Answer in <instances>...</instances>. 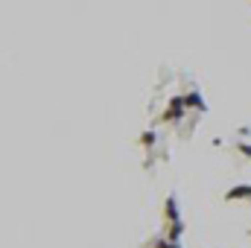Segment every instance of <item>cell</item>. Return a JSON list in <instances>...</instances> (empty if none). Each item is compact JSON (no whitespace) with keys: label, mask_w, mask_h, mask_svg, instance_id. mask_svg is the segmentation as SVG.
Listing matches in <instances>:
<instances>
[{"label":"cell","mask_w":251,"mask_h":248,"mask_svg":"<svg viewBox=\"0 0 251 248\" xmlns=\"http://www.w3.org/2000/svg\"><path fill=\"white\" fill-rule=\"evenodd\" d=\"M237 149H240V152H243V155H251V143H240V146H237Z\"/></svg>","instance_id":"cell-7"},{"label":"cell","mask_w":251,"mask_h":248,"mask_svg":"<svg viewBox=\"0 0 251 248\" xmlns=\"http://www.w3.org/2000/svg\"><path fill=\"white\" fill-rule=\"evenodd\" d=\"M184 102H187L190 108H199V111H204L207 105H204V99H201V94L199 91H190L187 97H184Z\"/></svg>","instance_id":"cell-4"},{"label":"cell","mask_w":251,"mask_h":248,"mask_svg":"<svg viewBox=\"0 0 251 248\" xmlns=\"http://www.w3.org/2000/svg\"><path fill=\"white\" fill-rule=\"evenodd\" d=\"M184 105H187V102H184V97H181V94H176V97L170 99V108L164 111V117H161V120H164V123L181 120V114H184Z\"/></svg>","instance_id":"cell-1"},{"label":"cell","mask_w":251,"mask_h":248,"mask_svg":"<svg viewBox=\"0 0 251 248\" xmlns=\"http://www.w3.org/2000/svg\"><path fill=\"white\" fill-rule=\"evenodd\" d=\"M155 248H178V246H173V243H155Z\"/></svg>","instance_id":"cell-8"},{"label":"cell","mask_w":251,"mask_h":248,"mask_svg":"<svg viewBox=\"0 0 251 248\" xmlns=\"http://www.w3.org/2000/svg\"><path fill=\"white\" fill-rule=\"evenodd\" d=\"M140 143H143V146L149 149V146L155 143V131H143V134H140Z\"/></svg>","instance_id":"cell-6"},{"label":"cell","mask_w":251,"mask_h":248,"mask_svg":"<svg viewBox=\"0 0 251 248\" xmlns=\"http://www.w3.org/2000/svg\"><path fill=\"white\" fill-rule=\"evenodd\" d=\"M237 198H251V187L249 184H237V187H231V190L225 193V201H237Z\"/></svg>","instance_id":"cell-2"},{"label":"cell","mask_w":251,"mask_h":248,"mask_svg":"<svg viewBox=\"0 0 251 248\" xmlns=\"http://www.w3.org/2000/svg\"><path fill=\"white\" fill-rule=\"evenodd\" d=\"M181 231H184V222H181V219H178V222H170V231H167V240L178 246V237H181Z\"/></svg>","instance_id":"cell-5"},{"label":"cell","mask_w":251,"mask_h":248,"mask_svg":"<svg viewBox=\"0 0 251 248\" xmlns=\"http://www.w3.org/2000/svg\"><path fill=\"white\" fill-rule=\"evenodd\" d=\"M164 216L170 219V222H178L181 216H178V201H176V196H167V204H164Z\"/></svg>","instance_id":"cell-3"}]
</instances>
